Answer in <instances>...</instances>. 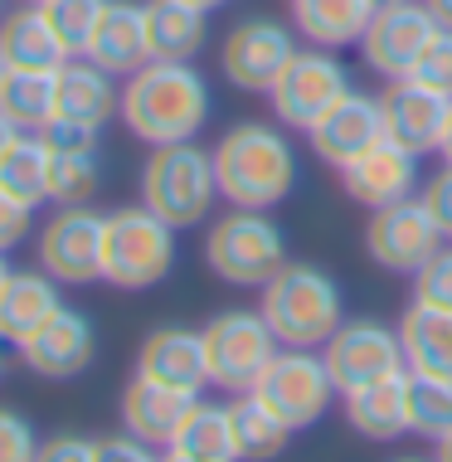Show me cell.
<instances>
[{"mask_svg":"<svg viewBox=\"0 0 452 462\" xmlns=\"http://www.w3.org/2000/svg\"><path fill=\"white\" fill-rule=\"evenodd\" d=\"M209 79L195 64L175 59H146L136 73L122 83V107L117 117L127 132L146 146H171V142H195L209 127Z\"/></svg>","mask_w":452,"mask_h":462,"instance_id":"6da1fadb","label":"cell"},{"mask_svg":"<svg viewBox=\"0 0 452 462\" xmlns=\"http://www.w3.org/2000/svg\"><path fill=\"white\" fill-rule=\"evenodd\" d=\"M215 176L234 209H278L297 190V152L272 122H238L215 146Z\"/></svg>","mask_w":452,"mask_h":462,"instance_id":"7a4b0ae2","label":"cell"},{"mask_svg":"<svg viewBox=\"0 0 452 462\" xmlns=\"http://www.w3.org/2000/svg\"><path fill=\"white\" fill-rule=\"evenodd\" d=\"M263 317H268L278 346H292V351H317L336 336L341 327V287L336 278L317 263H282L263 282Z\"/></svg>","mask_w":452,"mask_h":462,"instance_id":"3957f363","label":"cell"},{"mask_svg":"<svg viewBox=\"0 0 452 462\" xmlns=\"http://www.w3.org/2000/svg\"><path fill=\"white\" fill-rule=\"evenodd\" d=\"M219 199V176H215V152L195 142H171L151 146L142 166V205L156 209L171 229H195L209 219Z\"/></svg>","mask_w":452,"mask_h":462,"instance_id":"277c9868","label":"cell"},{"mask_svg":"<svg viewBox=\"0 0 452 462\" xmlns=\"http://www.w3.org/2000/svg\"><path fill=\"white\" fill-rule=\"evenodd\" d=\"M175 234L156 209H112L103 224V282L122 292H146L175 273Z\"/></svg>","mask_w":452,"mask_h":462,"instance_id":"5b68a950","label":"cell"},{"mask_svg":"<svg viewBox=\"0 0 452 462\" xmlns=\"http://www.w3.org/2000/svg\"><path fill=\"white\" fill-rule=\"evenodd\" d=\"M205 263L229 287H263L287 263V234L268 209H229L205 234Z\"/></svg>","mask_w":452,"mask_h":462,"instance_id":"8992f818","label":"cell"},{"mask_svg":"<svg viewBox=\"0 0 452 462\" xmlns=\"http://www.w3.org/2000/svg\"><path fill=\"white\" fill-rule=\"evenodd\" d=\"M205 365H209V384H219L224 394H248L258 390L263 370L278 356V336H272L263 311H219L205 331Z\"/></svg>","mask_w":452,"mask_h":462,"instance_id":"52a82bcc","label":"cell"},{"mask_svg":"<svg viewBox=\"0 0 452 462\" xmlns=\"http://www.w3.org/2000/svg\"><path fill=\"white\" fill-rule=\"evenodd\" d=\"M346 93H350V73L336 59V49H307V54H292V64L278 73V83L268 88V103L282 127L311 132Z\"/></svg>","mask_w":452,"mask_h":462,"instance_id":"ba28073f","label":"cell"},{"mask_svg":"<svg viewBox=\"0 0 452 462\" xmlns=\"http://www.w3.org/2000/svg\"><path fill=\"white\" fill-rule=\"evenodd\" d=\"M443 24L433 20L429 0H389V5L374 10L365 40H360V59H365L370 73H380L384 83L409 79L413 64L423 59V49L433 44V34Z\"/></svg>","mask_w":452,"mask_h":462,"instance_id":"9c48e42d","label":"cell"},{"mask_svg":"<svg viewBox=\"0 0 452 462\" xmlns=\"http://www.w3.org/2000/svg\"><path fill=\"white\" fill-rule=\"evenodd\" d=\"M254 394L272 409V414H282V423L297 433V429H311V423L326 419V409H331V399H336V384H331V370H326V360L317 351H292V346H282V351L272 356V365L263 370Z\"/></svg>","mask_w":452,"mask_h":462,"instance_id":"30bf717a","label":"cell"},{"mask_svg":"<svg viewBox=\"0 0 452 462\" xmlns=\"http://www.w3.org/2000/svg\"><path fill=\"white\" fill-rule=\"evenodd\" d=\"M321 360L331 370L336 394H355L374 380H389V374L409 370L404 365V346H399V331L384 327V321H341L336 336L321 346Z\"/></svg>","mask_w":452,"mask_h":462,"instance_id":"8fae6325","label":"cell"},{"mask_svg":"<svg viewBox=\"0 0 452 462\" xmlns=\"http://www.w3.org/2000/svg\"><path fill=\"white\" fill-rule=\"evenodd\" d=\"M297 54V34L282 20L268 15H248L238 20L219 44V69L238 93H268L278 83V73L292 64Z\"/></svg>","mask_w":452,"mask_h":462,"instance_id":"7c38bea8","label":"cell"},{"mask_svg":"<svg viewBox=\"0 0 452 462\" xmlns=\"http://www.w3.org/2000/svg\"><path fill=\"white\" fill-rule=\"evenodd\" d=\"M443 229L433 224L429 205L419 195L399 199V205H384L370 215V229H365V254L380 263L384 273H399V278H413L429 258L443 248Z\"/></svg>","mask_w":452,"mask_h":462,"instance_id":"4fadbf2b","label":"cell"},{"mask_svg":"<svg viewBox=\"0 0 452 462\" xmlns=\"http://www.w3.org/2000/svg\"><path fill=\"white\" fill-rule=\"evenodd\" d=\"M103 224L93 205L59 209L54 219L40 229V268L59 287H88L103 278Z\"/></svg>","mask_w":452,"mask_h":462,"instance_id":"5bb4252c","label":"cell"},{"mask_svg":"<svg viewBox=\"0 0 452 462\" xmlns=\"http://www.w3.org/2000/svg\"><path fill=\"white\" fill-rule=\"evenodd\" d=\"M380 107H384V136L389 142H399L413 156L443 152L447 117H452V93H438L419 79H399L380 93Z\"/></svg>","mask_w":452,"mask_h":462,"instance_id":"9a60e30c","label":"cell"},{"mask_svg":"<svg viewBox=\"0 0 452 462\" xmlns=\"http://www.w3.org/2000/svg\"><path fill=\"white\" fill-rule=\"evenodd\" d=\"M307 136H311L317 161H326L331 171H341L355 156H365L370 146L384 142V107H380V97H374V93H355V88H350Z\"/></svg>","mask_w":452,"mask_h":462,"instance_id":"2e32d148","label":"cell"},{"mask_svg":"<svg viewBox=\"0 0 452 462\" xmlns=\"http://www.w3.org/2000/svg\"><path fill=\"white\" fill-rule=\"evenodd\" d=\"M20 356L40 380H78L97 356L93 321H88L83 311H73V307H59L54 317L20 346Z\"/></svg>","mask_w":452,"mask_h":462,"instance_id":"e0dca14e","label":"cell"},{"mask_svg":"<svg viewBox=\"0 0 452 462\" xmlns=\"http://www.w3.org/2000/svg\"><path fill=\"white\" fill-rule=\"evenodd\" d=\"M413 185H419V156L404 152L399 142H389V136L380 146H370L365 156H355L350 166H341V190L355 199V205H365L370 215L384 205L409 199Z\"/></svg>","mask_w":452,"mask_h":462,"instance_id":"ac0fdd59","label":"cell"},{"mask_svg":"<svg viewBox=\"0 0 452 462\" xmlns=\"http://www.w3.org/2000/svg\"><path fill=\"white\" fill-rule=\"evenodd\" d=\"M83 59H93L97 69H107L112 79H127L151 59L146 40V0H107L103 20H97L93 40H88Z\"/></svg>","mask_w":452,"mask_h":462,"instance_id":"d6986e66","label":"cell"},{"mask_svg":"<svg viewBox=\"0 0 452 462\" xmlns=\"http://www.w3.org/2000/svg\"><path fill=\"white\" fill-rule=\"evenodd\" d=\"M136 374L199 394V390L209 384L205 336L190 331V327H156V331L142 341V351H136Z\"/></svg>","mask_w":452,"mask_h":462,"instance_id":"ffe728a7","label":"cell"},{"mask_svg":"<svg viewBox=\"0 0 452 462\" xmlns=\"http://www.w3.org/2000/svg\"><path fill=\"white\" fill-rule=\"evenodd\" d=\"M190 390H175V384L146 380V374H132L127 390H122V429L142 443H166L175 439V429L185 423V414L195 409Z\"/></svg>","mask_w":452,"mask_h":462,"instance_id":"44dd1931","label":"cell"},{"mask_svg":"<svg viewBox=\"0 0 452 462\" xmlns=\"http://www.w3.org/2000/svg\"><path fill=\"white\" fill-rule=\"evenodd\" d=\"M0 59L5 69H24V73H59L69 64V44L54 34V24L40 5L20 0L15 10L0 15Z\"/></svg>","mask_w":452,"mask_h":462,"instance_id":"7402d4cb","label":"cell"},{"mask_svg":"<svg viewBox=\"0 0 452 462\" xmlns=\"http://www.w3.org/2000/svg\"><path fill=\"white\" fill-rule=\"evenodd\" d=\"M122 107V88L112 83L107 69H97L93 59L73 54L64 69L54 73V117L83 122V127L103 132Z\"/></svg>","mask_w":452,"mask_h":462,"instance_id":"603a6c76","label":"cell"},{"mask_svg":"<svg viewBox=\"0 0 452 462\" xmlns=\"http://www.w3.org/2000/svg\"><path fill=\"white\" fill-rule=\"evenodd\" d=\"M59 307H64V297H59V282L49 278L44 268L40 273L10 268L5 287H0V341L20 351V346L30 341Z\"/></svg>","mask_w":452,"mask_h":462,"instance_id":"cb8c5ba5","label":"cell"},{"mask_svg":"<svg viewBox=\"0 0 452 462\" xmlns=\"http://www.w3.org/2000/svg\"><path fill=\"white\" fill-rule=\"evenodd\" d=\"M374 0H292V30L311 49H350L365 40Z\"/></svg>","mask_w":452,"mask_h":462,"instance_id":"d4e9b609","label":"cell"},{"mask_svg":"<svg viewBox=\"0 0 452 462\" xmlns=\"http://www.w3.org/2000/svg\"><path fill=\"white\" fill-rule=\"evenodd\" d=\"M399 346H404V365L413 374H443L452 380V311L409 302L399 317Z\"/></svg>","mask_w":452,"mask_h":462,"instance_id":"484cf974","label":"cell"},{"mask_svg":"<svg viewBox=\"0 0 452 462\" xmlns=\"http://www.w3.org/2000/svg\"><path fill=\"white\" fill-rule=\"evenodd\" d=\"M346 423L360 439H374V443L404 439L409 433V370L346 394Z\"/></svg>","mask_w":452,"mask_h":462,"instance_id":"4316f807","label":"cell"},{"mask_svg":"<svg viewBox=\"0 0 452 462\" xmlns=\"http://www.w3.org/2000/svg\"><path fill=\"white\" fill-rule=\"evenodd\" d=\"M146 40L151 59L195 64V54L209 44V10L190 0H146Z\"/></svg>","mask_w":452,"mask_h":462,"instance_id":"83f0119b","label":"cell"},{"mask_svg":"<svg viewBox=\"0 0 452 462\" xmlns=\"http://www.w3.org/2000/svg\"><path fill=\"white\" fill-rule=\"evenodd\" d=\"M49 142L40 132H15L10 136V146L0 152V190L15 195L20 205H44L49 199Z\"/></svg>","mask_w":452,"mask_h":462,"instance_id":"f1b7e54d","label":"cell"},{"mask_svg":"<svg viewBox=\"0 0 452 462\" xmlns=\"http://www.w3.org/2000/svg\"><path fill=\"white\" fill-rule=\"evenodd\" d=\"M229 423H234L238 462H272V457L287 453V439H292V429L282 423V414H272L254 390L238 394L229 404Z\"/></svg>","mask_w":452,"mask_h":462,"instance_id":"f546056e","label":"cell"},{"mask_svg":"<svg viewBox=\"0 0 452 462\" xmlns=\"http://www.w3.org/2000/svg\"><path fill=\"white\" fill-rule=\"evenodd\" d=\"M166 453H180V457H195V462H238L229 404H205V399H195V409L185 414L180 429H175Z\"/></svg>","mask_w":452,"mask_h":462,"instance_id":"4dcf8cb0","label":"cell"},{"mask_svg":"<svg viewBox=\"0 0 452 462\" xmlns=\"http://www.w3.org/2000/svg\"><path fill=\"white\" fill-rule=\"evenodd\" d=\"M0 117L15 132H44L54 122V73L10 69L0 83Z\"/></svg>","mask_w":452,"mask_h":462,"instance_id":"1f68e13d","label":"cell"},{"mask_svg":"<svg viewBox=\"0 0 452 462\" xmlns=\"http://www.w3.org/2000/svg\"><path fill=\"white\" fill-rule=\"evenodd\" d=\"M97 190H103V161H97V152H54V161H49V199L59 209L93 205Z\"/></svg>","mask_w":452,"mask_h":462,"instance_id":"d6a6232c","label":"cell"},{"mask_svg":"<svg viewBox=\"0 0 452 462\" xmlns=\"http://www.w3.org/2000/svg\"><path fill=\"white\" fill-rule=\"evenodd\" d=\"M447 429H452V380L409 370V433L443 439Z\"/></svg>","mask_w":452,"mask_h":462,"instance_id":"836d02e7","label":"cell"},{"mask_svg":"<svg viewBox=\"0 0 452 462\" xmlns=\"http://www.w3.org/2000/svg\"><path fill=\"white\" fill-rule=\"evenodd\" d=\"M103 5L107 0H44V15L54 24V34L69 44V54H83L88 40H93L97 20H103Z\"/></svg>","mask_w":452,"mask_h":462,"instance_id":"e575fe53","label":"cell"},{"mask_svg":"<svg viewBox=\"0 0 452 462\" xmlns=\"http://www.w3.org/2000/svg\"><path fill=\"white\" fill-rule=\"evenodd\" d=\"M413 302L447 307L452 311V244H443L438 254L413 273Z\"/></svg>","mask_w":452,"mask_h":462,"instance_id":"d590c367","label":"cell"},{"mask_svg":"<svg viewBox=\"0 0 452 462\" xmlns=\"http://www.w3.org/2000/svg\"><path fill=\"white\" fill-rule=\"evenodd\" d=\"M409 79L429 83V88H438V93H452V30L433 34V44L423 49V59L413 64Z\"/></svg>","mask_w":452,"mask_h":462,"instance_id":"8d00e7d4","label":"cell"},{"mask_svg":"<svg viewBox=\"0 0 452 462\" xmlns=\"http://www.w3.org/2000/svg\"><path fill=\"white\" fill-rule=\"evenodd\" d=\"M34 453H40V439H34L30 419L0 404V462H34Z\"/></svg>","mask_w":452,"mask_h":462,"instance_id":"74e56055","label":"cell"},{"mask_svg":"<svg viewBox=\"0 0 452 462\" xmlns=\"http://www.w3.org/2000/svg\"><path fill=\"white\" fill-rule=\"evenodd\" d=\"M40 136L49 142V152H97V142H103L97 127H83V122H69V117H54Z\"/></svg>","mask_w":452,"mask_h":462,"instance_id":"f35d334b","label":"cell"},{"mask_svg":"<svg viewBox=\"0 0 452 462\" xmlns=\"http://www.w3.org/2000/svg\"><path fill=\"white\" fill-rule=\"evenodd\" d=\"M93 462H161L156 453H151V443L132 439L127 429L112 433V439H93Z\"/></svg>","mask_w":452,"mask_h":462,"instance_id":"ab89813d","label":"cell"},{"mask_svg":"<svg viewBox=\"0 0 452 462\" xmlns=\"http://www.w3.org/2000/svg\"><path fill=\"white\" fill-rule=\"evenodd\" d=\"M423 205H429V215H433V224L443 229V239H452V166H443L438 176L423 185Z\"/></svg>","mask_w":452,"mask_h":462,"instance_id":"60d3db41","label":"cell"},{"mask_svg":"<svg viewBox=\"0 0 452 462\" xmlns=\"http://www.w3.org/2000/svg\"><path fill=\"white\" fill-rule=\"evenodd\" d=\"M34 462H93V439H78V433H54V439L40 443Z\"/></svg>","mask_w":452,"mask_h":462,"instance_id":"b9f144b4","label":"cell"},{"mask_svg":"<svg viewBox=\"0 0 452 462\" xmlns=\"http://www.w3.org/2000/svg\"><path fill=\"white\" fill-rule=\"evenodd\" d=\"M24 234H30V205H20L15 195L0 190V254L24 244Z\"/></svg>","mask_w":452,"mask_h":462,"instance_id":"7bdbcfd3","label":"cell"},{"mask_svg":"<svg viewBox=\"0 0 452 462\" xmlns=\"http://www.w3.org/2000/svg\"><path fill=\"white\" fill-rule=\"evenodd\" d=\"M429 10H433V20L443 24V30H452V0H429Z\"/></svg>","mask_w":452,"mask_h":462,"instance_id":"ee69618b","label":"cell"},{"mask_svg":"<svg viewBox=\"0 0 452 462\" xmlns=\"http://www.w3.org/2000/svg\"><path fill=\"white\" fill-rule=\"evenodd\" d=\"M433 462H452V429L443 439H433Z\"/></svg>","mask_w":452,"mask_h":462,"instance_id":"f6af8a7d","label":"cell"},{"mask_svg":"<svg viewBox=\"0 0 452 462\" xmlns=\"http://www.w3.org/2000/svg\"><path fill=\"white\" fill-rule=\"evenodd\" d=\"M10 136H15V127H10L5 117H0V152H5V146H10Z\"/></svg>","mask_w":452,"mask_h":462,"instance_id":"bcb514c9","label":"cell"},{"mask_svg":"<svg viewBox=\"0 0 452 462\" xmlns=\"http://www.w3.org/2000/svg\"><path fill=\"white\" fill-rule=\"evenodd\" d=\"M443 161L452 166V117H447V136H443Z\"/></svg>","mask_w":452,"mask_h":462,"instance_id":"7dc6e473","label":"cell"},{"mask_svg":"<svg viewBox=\"0 0 452 462\" xmlns=\"http://www.w3.org/2000/svg\"><path fill=\"white\" fill-rule=\"evenodd\" d=\"M190 5H199V10H219V5H229V0H190Z\"/></svg>","mask_w":452,"mask_h":462,"instance_id":"c3c4849f","label":"cell"},{"mask_svg":"<svg viewBox=\"0 0 452 462\" xmlns=\"http://www.w3.org/2000/svg\"><path fill=\"white\" fill-rule=\"evenodd\" d=\"M5 278H10V263H5V254H0V287H5Z\"/></svg>","mask_w":452,"mask_h":462,"instance_id":"681fc988","label":"cell"},{"mask_svg":"<svg viewBox=\"0 0 452 462\" xmlns=\"http://www.w3.org/2000/svg\"><path fill=\"white\" fill-rule=\"evenodd\" d=\"M161 462H195V457H180V453H166V457H161Z\"/></svg>","mask_w":452,"mask_h":462,"instance_id":"f907efd6","label":"cell"},{"mask_svg":"<svg viewBox=\"0 0 452 462\" xmlns=\"http://www.w3.org/2000/svg\"><path fill=\"white\" fill-rule=\"evenodd\" d=\"M5 73H10V69H5V59H0V83H5Z\"/></svg>","mask_w":452,"mask_h":462,"instance_id":"816d5d0a","label":"cell"},{"mask_svg":"<svg viewBox=\"0 0 452 462\" xmlns=\"http://www.w3.org/2000/svg\"><path fill=\"white\" fill-rule=\"evenodd\" d=\"M394 462H423V457H394Z\"/></svg>","mask_w":452,"mask_h":462,"instance_id":"f5cc1de1","label":"cell"},{"mask_svg":"<svg viewBox=\"0 0 452 462\" xmlns=\"http://www.w3.org/2000/svg\"><path fill=\"white\" fill-rule=\"evenodd\" d=\"M0 15H5V0H0Z\"/></svg>","mask_w":452,"mask_h":462,"instance_id":"db71d44e","label":"cell"},{"mask_svg":"<svg viewBox=\"0 0 452 462\" xmlns=\"http://www.w3.org/2000/svg\"><path fill=\"white\" fill-rule=\"evenodd\" d=\"M374 5H389V0H374Z\"/></svg>","mask_w":452,"mask_h":462,"instance_id":"11a10c76","label":"cell"},{"mask_svg":"<svg viewBox=\"0 0 452 462\" xmlns=\"http://www.w3.org/2000/svg\"><path fill=\"white\" fill-rule=\"evenodd\" d=\"M0 370H5V356H0Z\"/></svg>","mask_w":452,"mask_h":462,"instance_id":"9f6ffc18","label":"cell"},{"mask_svg":"<svg viewBox=\"0 0 452 462\" xmlns=\"http://www.w3.org/2000/svg\"><path fill=\"white\" fill-rule=\"evenodd\" d=\"M30 5H44V0H30Z\"/></svg>","mask_w":452,"mask_h":462,"instance_id":"6f0895ef","label":"cell"}]
</instances>
